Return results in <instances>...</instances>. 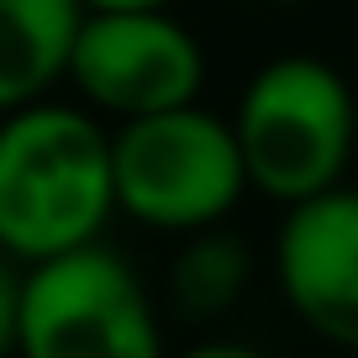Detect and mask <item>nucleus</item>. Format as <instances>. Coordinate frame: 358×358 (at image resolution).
I'll use <instances>...</instances> for the list:
<instances>
[{
    "label": "nucleus",
    "instance_id": "nucleus-2",
    "mask_svg": "<svg viewBox=\"0 0 358 358\" xmlns=\"http://www.w3.org/2000/svg\"><path fill=\"white\" fill-rule=\"evenodd\" d=\"M232 137L248 185L268 201L301 206L343 179L353 153V95L332 64L285 53L248 79Z\"/></svg>",
    "mask_w": 358,
    "mask_h": 358
},
{
    "label": "nucleus",
    "instance_id": "nucleus-4",
    "mask_svg": "<svg viewBox=\"0 0 358 358\" xmlns=\"http://www.w3.org/2000/svg\"><path fill=\"white\" fill-rule=\"evenodd\" d=\"M22 358H164L143 280L90 243L22 274Z\"/></svg>",
    "mask_w": 358,
    "mask_h": 358
},
{
    "label": "nucleus",
    "instance_id": "nucleus-10",
    "mask_svg": "<svg viewBox=\"0 0 358 358\" xmlns=\"http://www.w3.org/2000/svg\"><path fill=\"white\" fill-rule=\"evenodd\" d=\"M185 358H268L258 348H243V343H206V348H190Z\"/></svg>",
    "mask_w": 358,
    "mask_h": 358
},
{
    "label": "nucleus",
    "instance_id": "nucleus-1",
    "mask_svg": "<svg viewBox=\"0 0 358 358\" xmlns=\"http://www.w3.org/2000/svg\"><path fill=\"white\" fill-rule=\"evenodd\" d=\"M111 211V132L90 111L32 101L0 116V253L11 264L90 248Z\"/></svg>",
    "mask_w": 358,
    "mask_h": 358
},
{
    "label": "nucleus",
    "instance_id": "nucleus-3",
    "mask_svg": "<svg viewBox=\"0 0 358 358\" xmlns=\"http://www.w3.org/2000/svg\"><path fill=\"white\" fill-rule=\"evenodd\" d=\"M116 211L158 232H206L248 190L232 122L179 106L158 116H132L111 132Z\"/></svg>",
    "mask_w": 358,
    "mask_h": 358
},
{
    "label": "nucleus",
    "instance_id": "nucleus-8",
    "mask_svg": "<svg viewBox=\"0 0 358 358\" xmlns=\"http://www.w3.org/2000/svg\"><path fill=\"white\" fill-rule=\"evenodd\" d=\"M248 285V248L227 232H195L169 268V301L185 316H222Z\"/></svg>",
    "mask_w": 358,
    "mask_h": 358
},
{
    "label": "nucleus",
    "instance_id": "nucleus-7",
    "mask_svg": "<svg viewBox=\"0 0 358 358\" xmlns=\"http://www.w3.org/2000/svg\"><path fill=\"white\" fill-rule=\"evenodd\" d=\"M79 0H0V116L43 101L69 74Z\"/></svg>",
    "mask_w": 358,
    "mask_h": 358
},
{
    "label": "nucleus",
    "instance_id": "nucleus-11",
    "mask_svg": "<svg viewBox=\"0 0 358 358\" xmlns=\"http://www.w3.org/2000/svg\"><path fill=\"white\" fill-rule=\"evenodd\" d=\"M85 11H169V0H79Z\"/></svg>",
    "mask_w": 358,
    "mask_h": 358
},
{
    "label": "nucleus",
    "instance_id": "nucleus-9",
    "mask_svg": "<svg viewBox=\"0 0 358 358\" xmlns=\"http://www.w3.org/2000/svg\"><path fill=\"white\" fill-rule=\"evenodd\" d=\"M16 332H22V274L0 253V358L16 353Z\"/></svg>",
    "mask_w": 358,
    "mask_h": 358
},
{
    "label": "nucleus",
    "instance_id": "nucleus-6",
    "mask_svg": "<svg viewBox=\"0 0 358 358\" xmlns=\"http://www.w3.org/2000/svg\"><path fill=\"white\" fill-rule=\"evenodd\" d=\"M280 290L316 337L358 353V190H322L290 206L274 248Z\"/></svg>",
    "mask_w": 358,
    "mask_h": 358
},
{
    "label": "nucleus",
    "instance_id": "nucleus-5",
    "mask_svg": "<svg viewBox=\"0 0 358 358\" xmlns=\"http://www.w3.org/2000/svg\"><path fill=\"white\" fill-rule=\"evenodd\" d=\"M69 79L90 111L132 122L195 106L206 85V53L169 11H85Z\"/></svg>",
    "mask_w": 358,
    "mask_h": 358
}]
</instances>
